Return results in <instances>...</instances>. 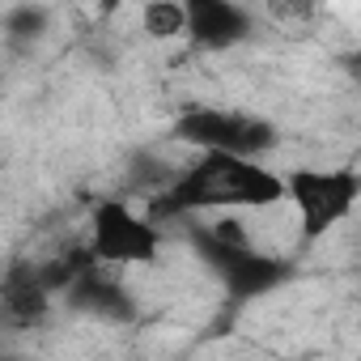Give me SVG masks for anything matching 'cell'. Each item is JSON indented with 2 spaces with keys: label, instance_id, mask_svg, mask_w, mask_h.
<instances>
[{
  "label": "cell",
  "instance_id": "6da1fadb",
  "mask_svg": "<svg viewBox=\"0 0 361 361\" xmlns=\"http://www.w3.org/2000/svg\"><path fill=\"white\" fill-rule=\"evenodd\" d=\"M285 200L281 174L251 157L200 153L174 183L161 192L153 213L161 217H200V213H238V209H272Z\"/></svg>",
  "mask_w": 361,
  "mask_h": 361
},
{
  "label": "cell",
  "instance_id": "7a4b0ae2",
  "mask_svg": "<svg viewBox=\"0 0 361 361\" xmlns=\"http://www.w3.org/2000/svg\"><path fill=\"white\" fill-rule=\"evenodd\" d=\"M281 188H285L281 204L298 213L302 243H319L353 217L361 200V174L353 166H298L281 174Z\"/></svg>",
  "mask_w": 361,
  "mask_h": 361
},
{
  "label": "cell",
  "instance_id": "3957f363",
  "mask_svg": "<svg viewBox=\"0 0 361 361\" xmlns=\"http://www.w3.org/2000/svg\"><path fill=\"white\" fill-rule=\"evenodd\" d=\"M174 136L200 153H230L251 161H264V153L281 145V128L268 115L234 106H188L174 119Z\"/></svg>",
  "mask_w": 361,
  "mask_h": 361
},
{
  "label": "cell",
  "instance_id": "277c9868",
  "mask_svg": "<svg viewBox=\"0 0 361 361\" xmlns=\"http://www.w3.org/2000/svg\"><path fill=\"white\" fill-rule=\"evenodd\" d=\"M85 255L102 268H149L161 255V230L128 200L102 196L85 221Z\"/></svg>",
  "mask_w": 361,
  "mask_h": 361
},
{
  "label": "cell",
  "instance_id": "5b68a950",
  "mask_svg": "<svg viewBox=\"0 0 361 361\" xmlns=\"http://www.w3.org/2000/svg\"><path fill=\"white\" fill-rule=\"evenodd\" d=\"M192 243L200 251V259L213 268V276L221 281L226 298L230 302H255V298H268L276 293L289 276H293V264L281 259V255H268L259 251L255 243H226L217 238L209 226L192 221Z\"/></svg>",
  "mask_w": 361,
  "mask_h": 361
},
{
  "label": "cell",
  "instance_id": "8992f818",
  "mask_svg": "<svg viewBox=\"0 0 361 361\" xmlns=\"http://www.w3.org/2000/svg\"><path fill=\"white\" fill-rule=\"evenodd\" d=\"M255 30V13L234 0H188L183 5V35L200 51H230L247 43Z\"/></svg>",
  "mask_w": 361,
  "mask_h": 361
},
{
  "label": "cell",
  "instance_id": "52a82bcc",
  "mask_svg": "<svg viewBox=\"0 0 361 361\" xmlns=\"http://www.w3.org/2000/svg\"><path fill=\"white\" fill-rule=\"evenodd\" d=\"M51 310V293L47 285L39 281V268L22 264L13 268L5 281H0V319H5L9 327H39Z\"/></svg>",
  "mask_w": 361,
  "mask_h": 361
},
{
  "label": "cell",
  "instance_id": "ba28073f",
  "mask_svg": "<svg viewBox=\"0 0 361 361\" xmlns=\"http://www.w3.org/2000/svg\"><path fill=\"white\" fill-rule=\"evenodd\" d=\"M68 293H73L77 306H85V310H94V314H102V319H128V314H132V302H128L123 285L111 281V276H102L98 268H94V272L81 268L77 281L68 285Z\"/></svg>",
  "mask_w": 361,
  "mask_h": 361
},
{
  "label": "cell",
  "instance_id": "9c48e42d",
  "mask_svg": "<svg viewBox=\"0 0 361 361\" xmlns=\"http://www.w3.org/2000/svg\"><path fill=\"white\" fill-rule=\"evenodd\" d=\"M140 26L153 39H174L183 35V5H170V0H153L140 9Z\"/></svg>",
  "mask_w": 361,
  "mask_h": 361
},
{
  "label": "cell",
  "instance_id": "30bf717a",
  "mask_svg": "<svg viewBox=\"0 0 361 361\" xmlns=\"http://www.w3.org/2000/svg\"><path fill=\"white\" fill-rule=\"evenodd\" d=\"M43 26H47V9H13L9 13L13 35H43Z\"/></svg>",
  "mask_w": 361,
  "mask_h": 361
}]
</instances>
